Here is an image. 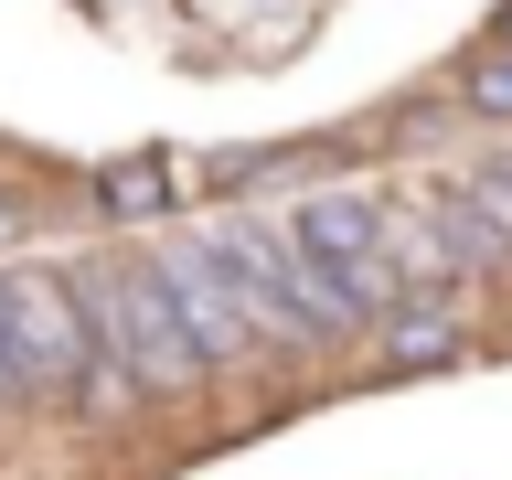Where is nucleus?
Masks as SVG:
<instances>
[{
  "label": "nucleus",
  "mask_w": 512,
  "mask_h": 480,
  "mask_svg": "<svg viewBox=\"0 0 512 480\" xmlns=\"http://www.w3.org/2000/svg\"><path fill=\"white\" fill-rule=\"evenodd\" d=\"M75 310H86V342L118 363L128 384H150V395H171V384H192L203 363H192L182 320H171V299H160L150 256H118V267H75Z\"/></svg>",
  "instance_id": "obj_1"
},
{
  "label": "nucleus",
  "mask_w": 512,
  "mask_h": 480,
  "mask_svg": "<svg viewBox=\"0 0 512 480\" xmlns=\"http://www.w3.org/2000/svg\"><path fill=\"white\" fill-rule=\"evenodd\" d=\"M203 246H214L246 331H267V342H331V331H352V320L320 299V278H310V256H299L288 224H235V235H203Z\"/></svg>",
  "instance_id": "obj_2"
},
{
  "label": "nucleus",
  "mask_w": 512,
  "mask_h": 480,
  "mask_svg": "<svg viewBox=\"0 0 512 480\" xmlns=\"http://www.w3.org/2000/svg\"><path fill=\"white\" fill-rule=\"evenodd\" d=\"M288 235H299L320 299H331L342 320H384V310H395V246H384V214L363 203V192H320V203H299Z\"/></svg>",
  "instance_id": "obj_3"
},
{
  "label": "nucleus",
  "mask_w": 512,
  "mask_h": 480,
  "mask_svg": "<svg viewBox=\"0 0 512 480\" xmlns=\"http://www.w3.org/2000/svg\"><path fill=\"white\" fill-rule=\"evenodd\" d=\"M86 310L54 267H0V363H11V395H64L86 374Z\"/></svg>",
  "instance_id": "obj_4"
},
{
  "label": "nucleus",
  "mask_w": 512,
  "mask_h": 480,
  "mask_svg": "<svg viewBox=\"0 0 512 480\" xmlns=\"http://www.w3.org/2000/svg\"><path fill=\"white\" fill-rule=\"evenodd\" d=\"M150 278H160V299H171V320H182V342H192V363H203V374H214V363H235V352L256 342L203 235H182V246H150Z\"/></svg>",
  "instance_id": "obj_5"
},
{
  "label": "nucleus",
  "mask_w": 512,
  "mask_h": 480,
  "mask_svg": "<svg viewBox=\"0 0 512 480\" xmlns=\"http://www.w3.org/2000/svg\"><path fill=\"white\" fill-rule=\"evenodd\" d=\"M384 320H395V331H384L395 363H448V352H459V331H448L438 299H406V310H384Z\"/></svg>",
  "instance_id": "obj_6"
},
{
  "label": "nucleus",
  "mask_w": 512,
  "mask_h": 480,
  "mask_svg": "<svg viewBox=\"0 0 512 480\" xmlns=\"http://www.w3.org/2000/svg\"><path fill=\"white\" fill-rule=\"evenodd\" d=\"M459 203L480 214V235L512 256V171H480V182H459Z\"/></svg>",
  "instance_id": "obj_7"
},
{
  "label": "nucleus",
  "mask_w": 512,
  "mask_h": 480,
  "mask_svg": "<svg viewBox=\"0 0 512 480\" xmlns=\"http://www.w3.org/2000/svg\"><path fill=\"white\" fill-rule=\"evenodd\" d=\"M470 107L480 118H512V32L491 43V54H470Z\"/></svg>",
  "instance_id": "obj_8"
},
{
  "label": "nucleus",
  "mask_w": 512,
  "mask_h": 480,
  "mask_svg": "<svg viewBox=\"0 0 512 480\" xmlns=\"http://www.w3.org/2000/svg\"><path fill=\"white\" fill-rule=\"evenodd\" d=\"M0 395H11V363H0Z\"/></svg>",
  "instance_id": "obj_9"
}]
</instances>
